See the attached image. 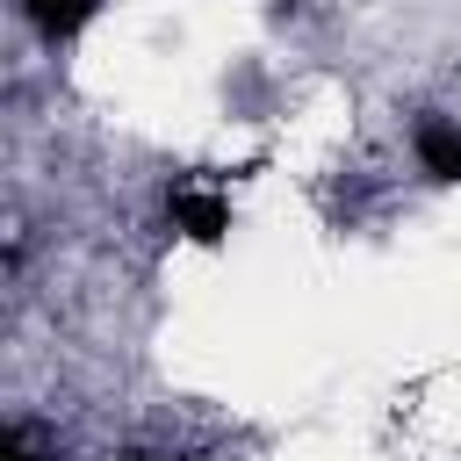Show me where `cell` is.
<instances>
[{
  "mask_svg": "<svg viewBox=\"0 0 461 461\" xmlns=\"http://www.w3.org/2000/svg\"><path fill=\"white\" fill-rule=\"evenodd\" d=\"M166 209H173V223H180L194 245H216V238L230 230V202H223L216 187H173Z\"/></svg>",
  "mask_w": 461,
  "mask_h": 461,
  "instance_id": "cell-1",
  "label": "cell"
},
{
  "mask_svg": "<svg viewBox=\"0 0 461 461\" xmlns=\"http://www.w3.org/2000/svg\"><path fill=\"white\" fill-rule=\"evenodd\" d=\"M418 158H425V173L461 180V130L439 122V115H425V122H418Z\"/></svg>",
  "mask_w": 461,
  "mask_h": 461,
  "instance_id": "cell-2",
  "label": "cell"
},
{
  "mask_svg": "<svg viewBox=\"0 0 461 461\" xmlns=\"http://www.w3.org/2000/svg\"><path fill=\"white\" fill-rule=\"evenodd\" d=\"M22 14L58 43V36H79V29L101 14V0H22Z\"/></svg>",
  "mask_w": 461,
  "mask_h": 461,
  "instance_id": "cell-3",
  "label": "cell"
},
{
  "mask_svg": "<svg viewBox=\"0 0 461 461\" xmlns=\"http://www.w3.org/2000/svg\"><path fill=\"white\" fill-rule=\"evenodd\" d=\"M0 461H43L36 439H29V425H7V432H0Z\"/></svg>",
  "mask_w": 461,
  "mask_h": 461,
  "instance_id": "cell-4",
  "label": "cell"
}]
</instances>
